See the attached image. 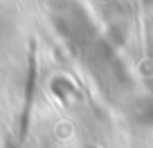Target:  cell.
<instances>
[{
    "mask_svg": "<svg viewBox=\"0 0 153 148\" xmlns=\"http://www.w3.org/2000/svg\"><path fill=\"white\" fill-rule=\"evenodd\" d=\"M29 79H27V92H25V105H23V119H20V133L25 135L27 130V119H29V108H32V99H34V85H36V54L32 49V56H29Z\"/></svg>",
    "mask_w": 153,
    "mask_h": 148,
    "instance_id": "cell-1",
    "label": "cell"
}]
</instances>
